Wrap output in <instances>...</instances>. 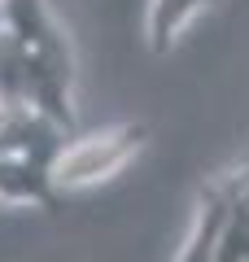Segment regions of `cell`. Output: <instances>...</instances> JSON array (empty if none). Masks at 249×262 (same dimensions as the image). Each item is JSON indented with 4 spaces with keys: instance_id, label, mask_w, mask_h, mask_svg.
I'll return each mask as SVG.
<instances>
[{
    "instance_id": "cell-1",
    "label": "cell",
    "mask_w": 249,
    "mask_h": 262,
    "mask_svg": "<svg viewBox=\"0 0 249 262\" xmlns=\"http://www.w3.org/2000/svg\"><path fill=\"white\" fill-rule=\"evenodd\" d=\"M0 96L31 105L48 122L79 136L74 48L48 0H5L0 13Z\"/></svg>"
},
{
    "instance_id": "cell-2",
    "label": "cell",
    "mask_w": 249,
    "mask_h": 262,
    "mask_svg": "<svg viewBox=\"0 0 249 262\" xmlns=\"http://www.w3.org/2000/svg\"><path fill=\"white\" fill-rule=\"evenodd\" d=\"M144 144H149V122H114L105 131L70 136L53 162L57 196H70V192H83V188H96L105 179H114L118 170H127L140 158Z\"/></svg>"
},
{
    "instance_id": "cell-3",
    "label": "cell",
    "mask_w": 249,
    "mask_h": 262,
    "mask_svg": "<svg viewBox=\"0 0 249 262\" xmlns=\"http://www.w3.org/2000/svg\"><path fill=\"white\" fill-rule=\"evenodd\" d=\"M57 201H61V196H57V188H53V166L0 158V206L57 210Z\"/></svg>"
},
{
    "instance_id": "cell-4",
    "label": "cell",
    "mask_w": 249,
    "mask_h": 262,
    "mask_svg": "<svg viewBox=\"0 0 249 262\" xmlns=\"http://www.w3.org/2000/svg\"><path fill=\"white\" fill-rule=\"evenodd\" d=\"M214 5H219V0H153V5H149V27H144L149 48H153V53H171L188 22H193L197 13L214 9Z\"/></svg>"
},
{
    "instance_id": "cell-5",
    "label": "cell",
    "mask_w": 249,
    "mask_h": 262,
    "mask_svg": "<svg viewBox=\"0 0 249 262\" xmlns=\"http://www.w3.org/2000/svg\"><path fill=\"white\" fill-rule=\"evenodd\" d=\"M0 13H5V0H0Z\"/></svg>"
}]
</instances>
